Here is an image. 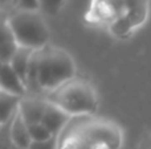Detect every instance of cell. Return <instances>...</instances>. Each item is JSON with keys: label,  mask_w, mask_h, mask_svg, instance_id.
<instances>
[{"label": "cell", "mask_w": 151, "mask_h": 149, "mask_svg": "<svg viewBox=\"0 0 151 149\" xmlns=\"http://www.w3.org/2000/svg\"><path fill=\"white\" fill-rule=\"evenodd\" d=\"M73 118L65 114L61 108H58L57 106L52 104V103L48 102V106H47V110L44 112V116H42V120H41V124H44L50 132H52L53 136L58 137L63 131L66 128L70 120Z\"/></svg>", "instance_id": "obj_8"}, {"label": "cell", "mask_w": 151, "mask_h": 149, "mask_svg": "<svg viewBox=\"0 0 151 149\" xmlns=\"http://www.w3.org/2000/svg\"><path fill=\"white\" fill-rule=\"evenodd\" d=\"M76 71L74 60L66 50L52 44L33 50L27 74L28 94L47 95L77 77Z\"/></svg>", "instance_id": "obj_1"}, {"label": "cell", "mask_w": 151, "mask_h": 149, "mask_svg": "<svg viewBox=\"0 0 151 149\" xmlns=\"http://www.w3.org/2000/svg\"><path fill=\"white\" fill-rule=\"evenodd\" d=\"M122 131L115 123L97 116L73 118L58 136L57 149H119Z\"/></svg>", "instance_id": "obj_2"}, {"label": "cell", "mask_w": 151, "mask_h": 149, "mask_svg": "<svg viewBox=\"0 0 151 149\" xmlns=\"http://www.w3.org/2000/svg\"><path fill=\"white\" fill-rule=\"evenodd\" d=\"M9 136L16 149H29L32 144L29 126L25 123L19 111H16L15 116L9 121Z\"/></svg>", "instance_id": "obj_10"}, {"label": "cell", "mask_w": 151, "mask_h": 149, "mask_svg": "<svg viewBox=\"0 0 151 149\" xmlns=\"http://www.w3.org/2000/svg\"><path fill=\"white\" fill-rule=\"evenodd\" d=\"M33 50L25 49V48H17L16 53L13 57L11 58L9 65L15 70V73L21 78V81L27 84V74H28L29 62H31V57Z\"/></svg>", "instance_id": "obj_11"}, {"label": "cell", "mask_w": 151, "mask_h": 149, "mask_svg": "<svg viewBox=\"0 0 151 149\" xmlns=\"http://www.w3.org/2000/svg\"><path fill=\"white\" fill-rule=\"evenodd\" d=\"M44 96L70 118L96 116L98 112V94L93 84L83 78L74 77Z\"/></svg>", "instance_id": "obj_4"}, {"label": "cell", "mask_w": 151, "mask_h": 149, "mask_svg": "<svg viewBox=\"0 0 151 149\" xmlns=\"http://www.w3.org/2000/svg\"><path fill=\"white\" fill-rule=\"evenodd\" d=\"M21 98L0 90V123L8 124L15 116Z\"/></svg>", "instance_id": "obj_12"}, {"label": "cell", "mask_w": 151, "mask_h": 149, "mask_svg": "<svg viewBox=\"0 0 151 149\" xmlns=\"http://www.w3.org/2000/svg\"><path fill=\"white\" fill-rule=\"evenodd\" d=\"M66 0H39V11L44 16H56L63 9Z\"/></svg>", "instance_id": "obj_14"}, {"label": "cell", "mask_w": 151, "mask_h": 149, "mask_svg": "<svg viewBox=\"0 0 151 149\" xmlns=\"http://www.w3.org/2000/svg\"><path fill=\"white\" fill-rule=\"evenodd\" d=\"M29 135H31L32 143H44V141H49L53 137H56V136H53L52 132L41 123L29 126Z\"/></svg>", "instance_id": "obj_13"}, {"label": "cell", "mask_w": 151, "mask_h": 149, "mask_svg": "<svg viewBox=\"0 0 151 149\" xmlns=\"http://www.w3.org/2000/svg\"><path fill=\"white\" fill-rule=\"evenodd\" d=\"M0 149H16L9 136V123L5 124L0 133Z\"/></svg>", "instance_id": "obj_16"}, {"label": "cell", "mask_w": 151, "mask_h": 149, "mask_svg": "<svg viewBox=\"0 0 151 149\" xmlns=\"http://www.w3.org/2000/svg\"><path fill=\"white\" fill-rule=\"evenodd\" d=\"M17 48L8 25V12L0 11V61L9 63Z\"/></svg>", "instance_id": "obj_9"}, {"label": "cell", "mask_w": 151, "mask_h": 149, "mask_svg": "<svg viewBox=\"0 0 151 149\" xmlns=\"http://www.w3.org/2000/svg\"><path fill=\"white\" fill-rule=\"evenodd\" d=\"M149 0H91L88 18L117 38H126L146 21Z\"/></svg>", "instance_id": "obj_3"}, {"label": "cell", "mask_w": 151, "mask_h": 149, "mask_svg": "<svg viewBox=\"0 0 151 149\" xmlns=\"http://www.w3.org/2000/svg\"><path fill=\"white\" fill-rule=\"evenodd\" d=\"M48 100L45 96H40V95H32L27 94L23 96L19 103V114L23 116L25 123L28 126L32 124L41 123L44 112L47 110Z\"/></svg>", "instance_id": "obj_6"}, {"label": "cell", "mask_w": 151, "mask_h": 149, "mask_svg": "<svg viewBox=\"0 0 151 149\" xmlns=\"http://www.w3.org/2000/svg\"><path fill=\"white\" fill-rule=\"evenodd\" d=\"M8 9L13 11V5H12V0H0V11L7 12Z\"/></svg>", "instance_id": "obj_17"}, {"label": "cell", "mask_w": 151, "mask_h": 149, "mask_svg": "<svg viewBox=\"0 0 151 149\" xmlns=\"http://www.w3.org/2000/svg\"><path fill=\"white\" fill-rule=\"evenodd\" d=\"M13 11H39V0H12Z\"/></svg>", "instance_id": "obj_15"}, {"label": "cell", "mask_w": 151, "mask_h": 149, "mask_svg": "<svg viewBox=\"0 0 151 149\" xmlns=\"http://www.w3.org/2000/svg\"><path fill=\"white\" fill-rule=\"evenodd\" d=\"M3 128H4V124H1V123H0V133H1V131H3Z\"/></svg>", "instance_id": "obj_18"}, {"label": "cell", "mask_w": 151, "mask_h": 149, "mask_svg": "<svg viewBox=\"0 0 151 149\" xmlns=\"http://www.w3.org/2000/svg\"><path fill=\"white\" fill-rule=\"evenodd\" d=\"M8 25L19 48L39 50L50 44L49 29L40 11H11Z\"/></svg>", "instance_id": "obj_5"}, {"label": "cell", "mask_w": 151, "mask_h": 149, "mask_svg": "<svg viewBox=\"0 0 151 149\" xmlns=\"http://www.w3.org/2000/svg\"><path fill=\"white\" fill-rule=\"evenodd\" d=\"M0 90L19 98H23L28 94L27 84L15 73L12 66L3 61H0Z\"/></svg>", "instance_id": "obj_7"}]
</instances>
